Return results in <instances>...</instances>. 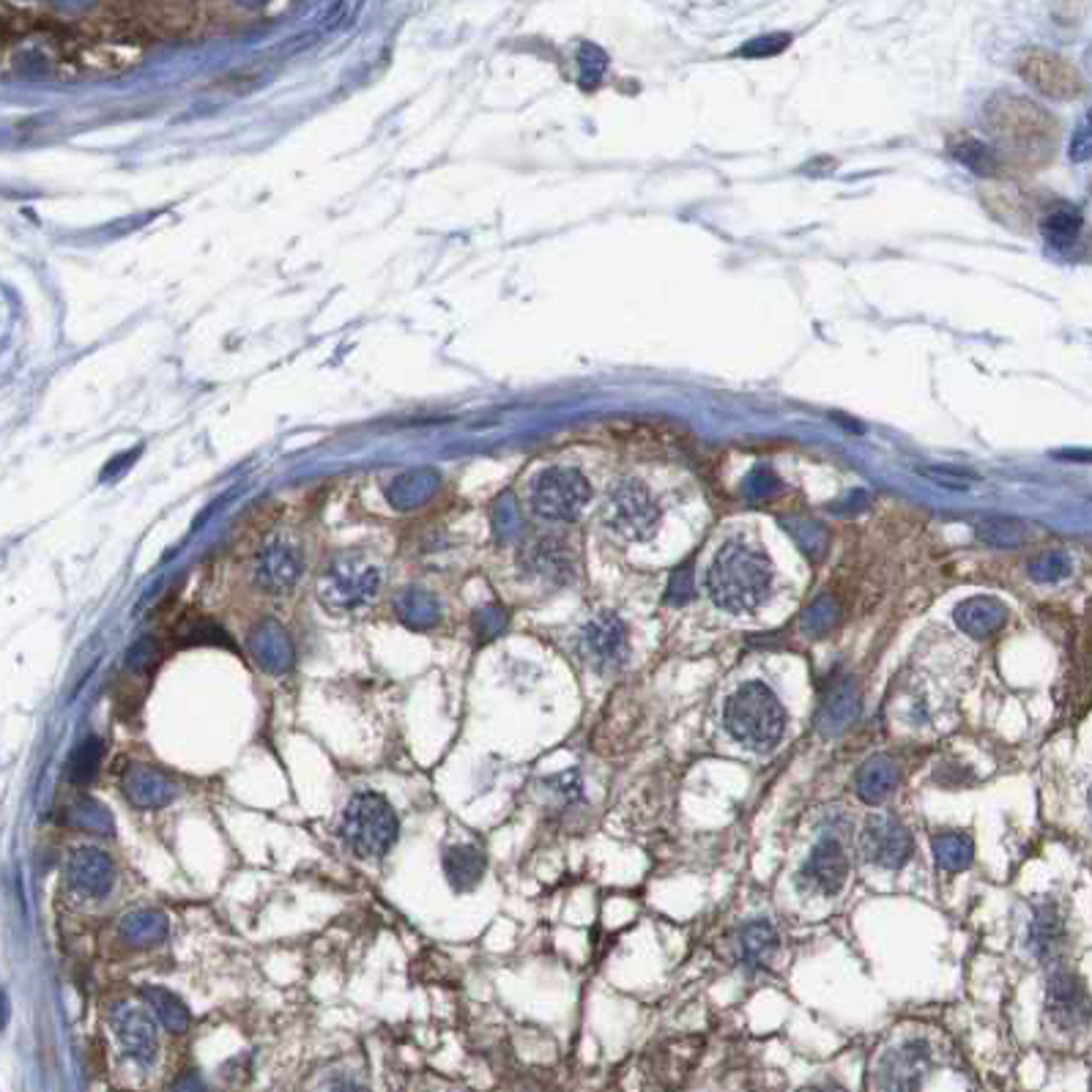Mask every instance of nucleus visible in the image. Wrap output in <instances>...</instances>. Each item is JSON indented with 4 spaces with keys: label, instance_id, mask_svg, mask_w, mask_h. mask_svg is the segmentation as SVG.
<instances>
[{
    "label": "nucleus",
    "instance_id": "1",
    "mask_svg": "<svg viewBox=\"0 0 1092 1092\" xmlns=\"http://www.w3.org/2000/svg\"><path fill=\"white\" fill-rule=\"evenodd\" d=\"M706 591L718 608L729 614H750L772 591V565L756 548L739 540L726 542L706 570Z\"/></svg>",
    "mask_w": 1092,
    "mask_h": 1092
},
{
    "label": "nucleus",
    "instance_id": "2",
    "mask_svg": "<svg viewBox=\"0 0 1092 1092\" xmlns=\"http://www.w3.org/2000/svg\"><path fill=\"white\" fill-rule=\"evenodd\" d=\"M723 726L745 750L769 753L786 734V710L772 687L750 680L726 699Z\"/></svg>",
    "mask_w": 1092,
    "mask_h": 1092
},
{
    "label": "nucleus",
    "instance_id": "3",
    "mask_svg": "<svg viewBox=\"0 0 1092 1092\" xmlns=\"http://www.w3.org/2000/svg\"><path fill=\"white\" fill-rule=\"evenodd\" d=\"M340 832H343L345 844L351 846L354 854L370 860L384 858L392 849L401 825H397V813L389 805L387 797L375 792H362L356 794L345 808Z\"/></svg>",
    "mask_w": 1092,
    "mask_h": 1092
},
{
    "label": "nucleus",
    "instance_id": "4",
    "mask_svg": "<svg viewBox=\"0 0 1092 1092\" xmlns=\"http://www.w3.org/2000/svg\"><path fill=\"white\" fill-rule=\"evenodd\" d=\"M381 589V572L362 556H343L326 570L321 581V600L326 608L345 610L364 608Z\"/></svg>",
    "mask_w": 1092,
    "mask_h": 1092
},
{
    "label": "nucleus",
    "instance_id": "5",
    "mask_svg": "<svg viewBox=\"0 0 1092 1092\" xmlns=\"http://www.w3.org/2000/svg\"><path fill=\"white\" fill-rule=\"evenodd\" d=\"M591 499V488L578 471L548 469L532 485V509L545 521H575Z\"/></svg>",
    "mask_w": 1092,
    "mask_h": 1092
},
{
    "label": "nucleus",
    "instance_id": "6",
    "mask_svg": "<svg viewBox=\"0 0 1092 1092\" xmlns=\"http://www.w3.org/2000/svg\"><path fill=\"white\" fill-rule=\"evenodd\" d=\"M860 854L882 870H901L915 854V838L901 819L874 813L860 832Z\"/></svg>",
    "mask_w": 1092,
    "mask_h": 1092
},
{
    "label": "nucleus",
    "instance_id": "7",
    "mask_svg": "<svg viewBox=\"0 0 1092 1092\" xmlns=\"http://www.w3.org/2000/svg\"><path fill=\"white\" fill-rule=\"evenodd\" d=\"M608 523L624 540H649L661 523V507L647 488L635 479L619 485L608 499Z\"/></svg>",
    "mask_w": 1092,
    "mask_h": 1092
},
{
    "label": "nucleus",
    "instance_id": "8",
    "mask_svg": "<svg viewBox=\"0 0 1092 1092\" xmlns=\"http://www.w3.org/2000/svg\"><path fill=\"white\" fill-rule=\"evenodd\" d=\"M578 652L594 671L614 673L624 668L630 657L628 624L617 614H598L586 622L578 638Z\"/></svg>",
    "mask_w": 1092,
    "mask_h": 1092
},
{
    "label": "nucleus",
    "instance_id": "9",
    "mask_svg": "<svg viewBox=\"0 0 1092 1092\" xmlns=\"http://www.w3.org/2000/svg\"><path fill=\"white\" fill-rule=\"evenodd\" d=\"M1018 75L1052 99H1076L1085 91V80L1076 66L1067 64L1057 52L1041 50V47L1024 50L1018 55Z\"/></svg>",
    "mask_w": 1092,
    "mask_h": 1092
},
{
    "label": "nucleus",
    "instance_id": "10",
    "mask_svg": "<svg viewBox=\"0 0 1092 1092\" xmlns=\"http://www.w3.org/2000/svg\"><path fill=\"white\" fill-rule=\"evenodd\" d=\"M1046 1016L1062 1032H1081L1092 1024V999L1079 975L1057 969L1048 978Z\"/></svg>",
    "mask_w": 1092,
    "mask_h": 1092
},
{
    "label": "nucleus",
    "instance_id": "11",
    "mask_svg": "<svg viewBox=\"0 0 1092 1092\" xmlns=\"http://www.w3.org/2000/svg\"><path fill=\"white\" fill-rule=\"evenodd\" d=\"M110 1022H113L115 1038L121 1043L124 1055L132 1057L134 1062H141V1065H151V1062L157 1060V1024H153L148 1010L137 1008V1005L121 1003L113 1008Z\"/></svg>",
    "mask_w": 1092,
    "mask_h": 1092
},
{
    "label": "nucleus",
    "instance_id": "12",
    "mask_svg": "<svg viewBox=\"0 0 1092 1092\" xmlns=\"http://www.w3.org/2000/svg\"><path fill=\"white\" fill-rule=\"evenodd\" d=\"M846 879H849V858H846L841 841L821 838L800 868V882L821 893V896L832 898L844 890Z\"/></svg>",
    "mask_w": 1092,
    "mask_h": 1092
},
{
    "label": "nucleus",
    "instance_id": "13",
    "mask_svg": "<svg viewBox=\"0 0 1092 1092\" xmlns=\"http://www.w3.org/2000/svg\"><path fill=\"white\" fill-rule=\"evenodd\" d=\"M997 134L1005 143H1013V146L1038 148L1048 143V137L1055 134V121L1043 110H1038L1036 104H1029L1027 99L1010 96L1008 104L999 110Z\"/></svg>",
    "mask_w": 1092,
    "mask_h": 1092
},
{
    "label": "nucleus",
    "instance_id": "14",
    "mask_svg": "<svg viewBox=\"0 0 1092 1092\" xmlns=\"http://www.w3.org/2000/svg\"><path fill=\"white\" fill-rule=\"evenodd\" d=\"M860 718V687L854 677H832L821 692L816 726L825 737H838Z\"/></svg>",
    "mask_w": 1092,
    "mask_h": 1092
},
{
    "label": "nucleus",
    "instance_id": "15",
    "mask_svg": "<svg viewBox=\"0 0 1092 1092\" xmlns=\"http://www.w3.org/2000/svg\"><path fill=\"white\" fill-rule=\"evenodd\" d=\"M71 890L83 898H104L113 890L115 868L113 860L102 849L94 846H80L71 851L69 868H66Z\"/></svg>",
    "mask_w": 1092,
    "mask_h": 1092
},
{
    "label": "nucleus",
    "instance_id": "16",
    "mask_svg": "<svg viewBox=\"0 0 1092 1092\" xmlns=\"http://www.w3.org/2000/svg\"><path fill=\"white\" fill-rule=\"evenodd\" d=\"M1067 942V928L1057 903H1038L1027 928V945L1038 961L1052 964L1062 956Z\"/></svg>",
    "mask_w": 1092,
    "mask_h": 1092
},
{
    "label": "nucleus",
    "instance_id": "17",
    "mask_svg": "<svg viewBox=\"0 0 1092 1092\" xmlns=\"http://www.w3.org/2000/svg\"><path fill=\"white\" fill-rule=\"evenodd\" d=\"M124 797L134 808L151 811V808H165L176 797V783L162 769L148 767V764H134L127 769L121 781Z\"/></svg>",
    "mask_w": 1092,
    "mask_h": 1092
},
{
    "label": "nucleus",
    "instance_id": "18",
    "mask_svg": "<svg viewBox=\"0 0 1092 1092\" xmlns=\"http://www.w3.org/2000/svg\"><path fill=\"white\" fill-rule=\"evenodd\" d=\"M299 572H301L299 548L291 545V542H286V540L272 542V545L261 553L258 567H255L258 584H261L266 591H274V594H280V591L291 589V586L299 581Z\"/></svg>",
    "mask_w": 1092,
    "mask_h": 1092
},
{
    "label": "nucleus",
    "instance_id": "19",
    "mask_svg": "<svg viewBox=\"0 0 1092 1092\" xmlns=\"http://www.w3.org/2000/svg\"><path fill=\"white\" fill-rule=\"evenodd\" d=\"M952 619H956L961 633L983 641V638H991V635H997L1005 628L1008 608L997 598H969L956 605Z\"/></svg>",
    "mask_w": 1092,
    "mask_h": 1092
},
{
    "label": "nucleus",
    "instance_id": "20",
    "mask_svg": "<svg viewBox=\"0 0 1092 1092\" xmlns=\"http://www.w3.org/2000/svg\"><path fill=\"white\" fill-rule=\"evenodd\" d=\"M898 781H901V769H898V762L893 756H870L863 767L858 769L854 776V792H858L860 800L865 805H882L887 797H893V792L898 788Z\"/></svg>",
    "mask_w": 1092,
    "mask_h": 1092
},
{
    "label": "nucleus",
    "instance_id": "21",
    "mask_svg": "<svg viewBox=\"0 0 1092 1092\" xmlns=\"http://www.w3.org/2000/svg\"><path fill=\"white\" fill-rule=\"evenodd\" d=\"M781 950V936L767 920H753L739 931V961L748 972L767 969Z\"/></svg>",
    "mask_w": 1092,
    "mask_h": 1092
},
{
    "label": "nucleus",
    "instance_id": "22",
    "mask_svg": "<svg viewBox=\"0 0 1092 1092\" xmlns=\"http://www.w3.org/2000/svg\"><path fill=\"white\" fill-rule=\"evenodd\" d=\"M252 657L258 661V666L268 673H286L291 671L293 666V643L288 641L286 630H280L274 622L263 624L258 633L252 635Z\"/></svg>",
    "mask_w": 1092,
    "mask_h": 1092
},
{
    "label": "nucleus",
    "instance_id": "23",
    "mask_svg": "<svg viewBox=\"0 0 1092 1092\" xmlns=\"http://www.w3.org/2000/svg\"><path fill=\"white\" fill-rule=\"evenodd\" d=\"M444 874L458 893L474 890L485 874V854L476 846H452L444 851Z\"/></svg>",
    "mask_w": 1092,
    "mask_h": 1092
},
{
    "label": "nucleus",
    "instance_id": "24",
    "mask_svg": "<svg viewBox=\"0 0 1092 1092\" xmlns=\"http://www.w3.org/2000/svg\"><path fill=\"white\" fill-rule=\"evenodd\" d=\"M121 936L132 947H153L167 940V917L159 909H134L121 920Z\"/></svg>",
    "mask_w": 1092,
    "mask_h": 1092
},
{
    "label": "nucleus",
    "instance_id": "25",
    "mask_svg": "<svg viewBox=\"0 0 1092 1092\" xmlns=\"http://www.w3.org/2000/svg\"><path fill=\"white\" fill-rule=\"evenodd\" d=\"M931 849H934V860L942 870L947 874H961L972 865L975 860V841H972L969 832L964 830H947L934 835L931 841Z\"/></svg>",
    "mask_w": 1092,
    "mask_h": 1092
},
{
    "label": "nucleus",
    "instance_id": "26",
    "mask_svg": "<svg viewBox=\"0 0 1092 1092\" xmlns=\"http://www.w3.org/2000/svg\"><path fill=\"white\" fill-rule=\"evenodd\" d=\"M1081 228H1085L1081 211L1076 209V206L1067 203L1055 206V209L1046 211V216L1041 219V235L1057 249L1074 247V244L1079 242Z\"/></svg>",
    "mask_w": 1092,
    "mask_h": 1092
},
{
    "label": "nucleus",
    "instance_id": "27",
    "mask_svg": "<svg viewBox=\"0 0 1092 1092\" xmlns=\"http://www.w3.org/2000/svg\"><path fill=\"white\" fill-rule=\"evenodd\" d=\"M143 999L151 1005V1010L157 1013L159 1022L165 1024L170 1032L181 1036V1032L190 1029V1010H186V1005L181 1003L173 991L162 989V985H146V989H143Z\"/></svg>",
    "mask_w": 1092,
    "mask_h": 1092
},
{
    "label": "nucleus",
    "instance_id": "28",
    "mask_svg": "<svg viewBox=\"0 0 1092 1092\" xmlns=\"http://www.w3.org/2000/svg\"><path fill=\"white\" fill-rule=\"evenodd\" d=\"M66 821H69L75 830L88 832V835H99V838L115 835V821L113 816H110V811L99 800H91V797L77 800L75 805L66 811Z\"/></svg>",
    "mask_w": 1092,
    "mask_h": 1092
},
{
    "label": "nucleus",
    "instance_id": "29",
    "mask_svg": "<svg viewBox=\"0 0 1092 1092\" xmlns=\"http://www.w3.org/2000/svg\"><path fill=\"white\" fill-rule=\"evenodd\" d=\"M102 753H104V745L99 737H85L83 743H77V748L71 750L69 769H66L69 781L77 783V786L88 783L91 778L96 776L99 764H102Z\"/></svg>",
    "mask_w": 1092,
    "mask_h": 1092
},
{
    "label": "nucleus",
    "instance_id": "30",
    "mask_svg": "<svg viewBox=\"0 0 1092 1092\" xmlns=\"http://www.w3.org/2000/svg\"><path fill=\"white\" fill-rule=\"evenodd\" d=\"M978 537L985 545L1018 548L1027 540V528H1024V523L1008 521V518H991V521L980 523Z\"/></svg>",
    "mask_w": 1092,
    "mask_h": 1092
},
{
    "label": "nucleus",
    "instance_id": "31",
    "mask_svg": "<svg viewBox=\"0 0 1092 1092\" xmlns=\"http://www.w3.org/2000/svg\"><path fill=\"white\" fill-rule=\"evenodd\" d=\"M952 157L959 159L964 167H969L972 173H978V176H994L999 167L997 153L980 141H964L959 146H952Z\"/></svg>",
    "mask_w": 1092,
    "mask_h": 1092
},
{
    "label": "nucleus",
    "instance_id": "32",
    "mask_svg": "<svg viewBox=\"0 0 1092 1092\" xmlns=\"http://www.w3.org/2000/svg\"><path fill=\"white\" fill-rule=\"evenodd\" d=\"M1071 570H1074L1071 556L1062 551H1046L1038 559L1029 561V578L1038 581V584H1060L1062 578L1071 575Z\"/></svg>",
    "mask_w": 1092,
    "mask_h": 1092
},
{
    "label": "nucleus",
    "instance_id": "33",
    "mask_svg": "<svg viewBox=\"0 0 1092 1092\" xmlns=\"http://www.w3.org/2000/svg\"><path fill=\"white\" fill-rule=\"evenodd\" d=\"M838 622V605L832 598H819L811 608L802 614V633L808 635H825L830 633L832 624Z\"/></svg>",
    "mask_w": 1092,
    "mask_h": 1092
},
{
    "label": "nucleus",
    "instance_id": "34",
    "mask_svg": "<svg viewBox=\"0 0 1092 1092\" xmlns=\"http://www.w3.org/2000/svg\"><path fill=\"white\" fill-rule=\"evenodd\" d=\"M917 474L952 490H964L966 485L978 479V474H972L966 469H956V466H917Z\"/></svg>",
    "mask_w": 1092,
    "mask_h": 1092
},
{
    "label": "nucleus",
    "instance_id": "35",
    "mask_svg": "<svg viewBox=\"0 0 1092 1092\" xmlns=\"http://www.w3.org/2000/svg\"><path fill=\"white\" fill-rule=\"evenodd\" d=\"M534 567L542 575H559L567 570V553L556 542H540V548L534 551Z\"/></svg>",
    "mask_w": 1092,
    "mask_h": 1092
},
{
    "label": "nucleus",
    "instance_id": "36",
    "mask_svg": "<svg viewBox=\"0 0 1092 1092\" xmlns=\"http://www.w3.org/2000/svg\"><path fill=\"white\" fill-rule=\"evenodd\" d=\"M788 42H792V36H788V33H772V36H759V38H753V42H748V45H745V47H739V55H743V58H769V55H778V52L786 50Z\"/></svg>",
    "mask_w": 1092,
    "mask_h": 1092
},
{
    "label": "nucleus",
    "instance_id": "37",
    "mask_svg": "<svg viewBox=\"0 0 1092 1092\" xmlns=\"http://www.w3.org/2000/svg\"><path fill=\"white\" fill-rule=\"evenodd\" d=\"M159 661V643L153 638H143L127 652V666L137 673H146L157 666Z\"/></svg>",
    "mask_w": 1092,
    "mask_h": 1092
},
{
    "label": "nucleus",
    "instance_id": "38",
    "mask_svg": "<svg viewBox=\"0 0 1092 1092\" xmlns=\"http://www.w3.org/2000/svg\"><path fill=\"white\" fill-rule=\"evenodd\" d=\"M778 488H781V483H778V476L772 474L767 466H756V469L748 474V483H745V493H748L750 499H769Z\"/></svg>",
    "mask_w": 1092,
    "mask_h": 1092
},
{
    "label": "nucleus",
    "instance_id": "39",
    "mask_svg": "<svg viewBox=\"0 0 1092 1092\" xmlns=\"http://www.w3.org/2000/svg\"><path fill=\"white\" fill-rule=\"evenodd\" d=\"M1067 157L1074 159V162H1090L1092 159V118L1076 129V134L1071 137Z\"/></svg>",
    "mask_w": 1092,
    "mask_h": 1092
},
{
    "label": "nucleus",
    "instance_id": "40",
    "mask_svg": "<svg viewBox=\"0 0 1092 1092\" xmlns=\"http://www.w3.org/2000/svg\"><path fill=\"white\" fill-rule=\"evenodd\" d=\"M692 598V572L690 567H682V570L673 572L671 584H668V603H687Z\"/></svg>",
    "mask_w": 1092,
    "mask_h": 1092
},
{
    "label": "nucleus",
    "instance_id": "41",
    "mask_svg": "<svg viewBox=\"0 0 1092 1092\" xmlns=\"http://www.w3.org/2000/svg\"><path fill=\"white\" fill-rule=\"evenodd\" d=\"M553 788H556V794L559 797H565V800H581V778L578 772H565V776H556L551 778Z\"/></svg>",
    "mask_w": 1092,
    "mask_h": 1092
},
{
    "label": "nucleus",
    "instance_id": "42",
    "mask_svg": "<svg viewBox=\"0 0 1092 1092\" xmlns=\"http://www.w3.org/2000/svg\"><path fill=\"white\" fill-rule=\"evenodd\" d=\"M173 1092H211V1090H209V1085L200 1079V1076L186 1074V1076H181L176 1085H173Z\"/></svg>",
    "mask_w": 1092,
    "mask_h": 1092
},
{
    "label": "nucleus",
    "instance_id": "43",
    "mask_svg": "<svg viewBox=\"0 0 1092 1092\" xmlns=\"http://www.w3.org/2000/svg\"><path fill=\"white\" fill-rule=\"evenodd\" d=\"M1057 460H1071V463H1092V450H1062L1055 452Z\"/></svg>",
    "mask_w": 1092,
    "mask_h": 1092
},
{
    "label": "nucleus",
    "instance_id": "44",
    "mask_svg": "<svg viewBox=\"0 0 1092 1092\" xmlns=\"http://www.w3.org/2000/svg\"><path fill=\"white\" fill-rule=\"evenodd\" d=\"M326 1092H364V1090L359 1085H356V1081H351V1079H337V1081H331L329 1087H326Z\"/></svg>",
    "mask_w": 1092,
    "mask_h": 1092
},
{
    "label": "nucleus",
    "instance_id": "45",
    "mask_svg": "<svg viewBox=\"0 0 1092 1092\" xmlns=\"http://www.w3.org/2000/svg\"><path fill=\"white\" fill-rule=\"evenodd\" d=\"M802 1092H844L841 1087H832V1085H816V1087H808V1090Z\"/></svg>",
    "mask_w": 1092,
    "mask_h": 1092
}]
</instances>
